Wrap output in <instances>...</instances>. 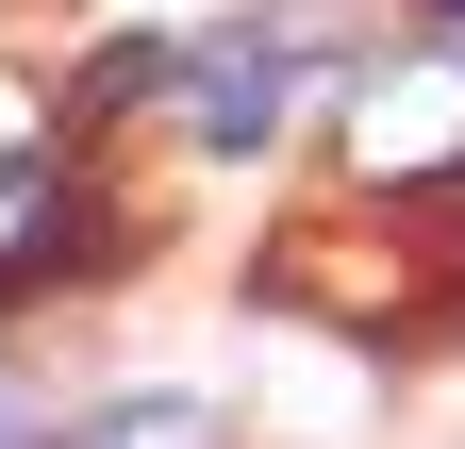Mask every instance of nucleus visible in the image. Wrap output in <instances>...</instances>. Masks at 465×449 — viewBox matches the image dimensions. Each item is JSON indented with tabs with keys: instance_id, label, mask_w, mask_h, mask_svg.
<instances>
[{
	"instance_id": "f257e3e1",
	"label": "nucleus",
	"mask_w": 465,
	"mask_h": 449,
	"mask_svg": "<svg viewBox=\"0 0 465 449\" xmlns=\"http://www.w3.org/2000/svg\"><path fill=\"white\" fill-rule=\"evenodd\" d=\"M166 84H183V134H200V150H266L332 67H316L282 17H232V34H183V50H166Z\"/></svg>"
},
{
	"instance_id": "f03ea898",
	"label": "nucleus",
	"mask_w": 465,
	"mask_h": 449,
	"mask_svg": "<svg viewBox=\"0 0 465 449\" xmlns=\"http://www.w3.org/2000/svg\"><path fill=\"white\" fill-rule=\"evenodd\" d=\"M349 166H366L382 200L465 184V67H449V50H416V67H366V84H349Z\"/></svg>"
},
{
	"instance_id": "7ed1b4c3",
	"label": "nucleus",
	"mask_w": 465,
	"mask_h": 449,
	"mask_svg": "<svg viewBox=\"0 0 465 449\" xmlns=\"http://www.w3.org/2000/svg\"><path fill=\"white\" fill-rule=\"evenodd\" d=\"M266 300H316V316H349V333H399L432 284H416V250H399V234L332 216V234H282V250H266Z\"/></svg>"
},
{
	"instance_id": "20e7f679",
	"label": "nucleus",
	"mask_w": 465,
	"mask_h": 449,
	"mask_svg": "<svg viewBox=\"0 0 465 449\" xmlns=\"http://www.w3.org/2000/svg\"><path fill=\"white\" fill-rule=\"evenodd\" d=\"M84 234V200H67V166L50 150H0V284H34L50 250Z\"/></svg>"
},
{
	"instance_id": "39448f33",
	"label": "nucleus",
	"mask_w": 465,
	"mask_h": 449,
	"mask_svg": "<svg viewBox=\"0 0 465 449\" xmlns=\"http://www.w3.org/2000/svg\"><path fill=\"white\" fill-rule=\"evenodd\" d=\"M84 449H216V416H200V400H116Z\"/></svg>"
},
{
	"instance_id": "423d86ee",
	"label": "nucleus",
	"mask_w": 465,
	"mask_h": 449,
	"mask_svg": "<svg viewBox=\"0 0 465 449\" xmlns=\"http://www.w3.org/2000/svg\"><path fill=\"white\" fill-rule=\"evenodd\" d=\"M0 449H34V416H17V400H0Z\"/></svg>"
}]
</instances>
